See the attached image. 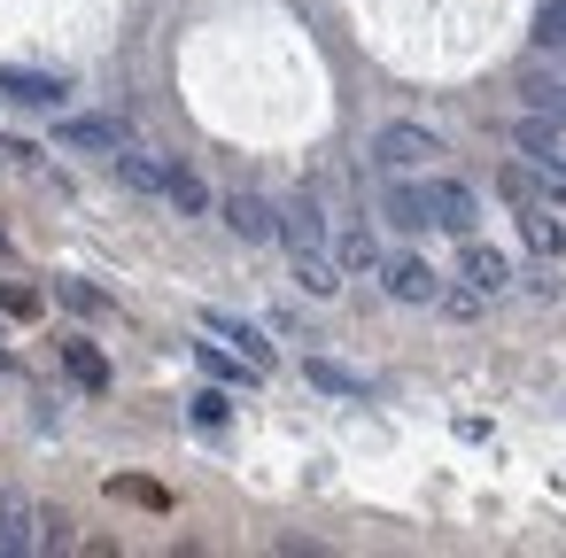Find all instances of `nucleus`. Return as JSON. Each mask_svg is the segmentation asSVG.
Returning a JSON list of instances; mask_svg holds the SVG:
<instances>
[{
  "mask_svg": "<svg viewBox=\"0 0 566 558\" xmlns=\"http://www.w3.org/2000/svg\"><path fill=\"white\" fill-rule=\"evenodd\" d=\"M55 140H63V148H102V156H117V148H133V125H125V117H63Z\"/></svg>",
  "mask_w": 566,
  "mask_h": 558,
  "instance_id": "20e7f679",
  "label": "nucleus"
},
{
  "mask_svg": "<svg viewBox=\"0 0 566 558\" xmlns=\"http://www.w3.org/2000/svg\"><path fill=\"white\" fill-rule=\"evenodd\" d=\"M388 295H396V303H442V280H434L419 256H396V264H388Z\"/></svg>",
  "mask_w": 566,
  "mask_h": 558,
  "instance_id": "1a4fd4ad",
  "label": "nucleus"
},
{
  "mask_svg": "<svg viewBox=\"0 0 566 558\" xmlns=\"http://www.w3.org/2000/svg\"><path fill=\"white\" fill-rule=\"evenodd\" d=\"M0 94L9 102H32V109H55L71 94V78H48V71H0Z\"/></svg>",
  "mask_w": 566,
  "mask_h": 558,
  "instance_id": "6e6552de",
  "label": "nucleus"
},
{
  "mask_svg": "<svg viewBox=\"0 0 566 558\" xmlns=\"http://www.w3.org/2000/svg\"><path fill=\"white\" fill-rule=\"evenodd\" d=\"M63 357H71V372H78V388H109V365H102V349H94V341H71Z\"/></svg>",
  "mask_w": 566,
  "mask_h": 558,
  "instance_id": "f3484780",
  "label": "nucleus"
},
{
  "mask_svg": "<svg viewBox=\"0 0 566 558\" xmlns=\"http://www.w3.org/2000/svg\"><path fill=\"white\" fill-rule=\"evenodd\" d=\"M0 365H9V357H0Z\"/></svg>",
  "mask_w": 566,
  "mask_h": 558,
  "instance_id": "b1692460",
  "label": "nucleus"
},
{
  "mask_svg": "<svg viewBox=\"0 0 566 558\" xmlns=\"http://www.w3.org/2000/svg\"><path fill=\"white\" fill-rule=\"evenodd\" d=\"M195 419H202V427H218V419H226V396H218V388H202V396H195Z\"/></svg>",
  "mask_w": 566,
  "mask_h": 558,
  "instance_id": "412c9836",
  "label": "nucleus"
},
{
  "mask_svg": "<svg viewBox=\"0 0 566 558\" xmlns=\"http://www.w3.org/2000/svg\"><path fill=\"white\" fill-rule=\"evenodd\" d=\"M504 287H512V264L465 233V295H504Z\"/></svg>",
  "mask_w": 566,
  "mask_h": 558,
  "instance_id": "0eeeda50",
  "label": "nucleus"
},
{
  "mask_svg": "<svg viewBox=\"0 0 566 558\" xmlns=\"http://www.w3.org/2000/svg\"><path fill=\"white\" fill-rule=\"evenodd\" d=\"M520 94H527V117H551V125H566V78H527Z\"/></svg>",
  "mask_w": 566,
  "mask_h": 558,
  "instance_id": "4468645a",
  "label": "nucleus"
},
{
  "mask_svg": "<svg viewBox=\"0 0 566 558\" xmlns=\"http://www.w3.org/2000/svg\"><path fill=\"white\" fill-rule=\"evenodd\" d=\"M202 326H210L218 341H233V349L249 357V372H272V341H264L249 318H233V310H202Z\"/></svg>",
  "mask_w": 566,
  "mask_h": 558,
  "instance_id": "423d86ee",
  "label": "nucleus"
},
{
  "mask_svg": "<svg viewBox=\"0 0 566 558\" xmlns=\"http://www.w3.org/2000/svg\"><path fill=\"white\" fill-rule=\"evenodd\" d=\"M272 233L287 241V256H295V249H326V218H318V202H295Z\"/></svg>",
  "mask_w": 566,
  "mask_h": 558,
  "instance_id": "9b49d317",
  "label": "nucleus"
},
{
  "mask_svg": "<svg viewBox=\"0 0 566 558\" xmlns=\"http://www.w3.org/2000/svg\"><path fill=\"white\" fill-rule=\"evenodd\" d=\"M303 380H311V388H326V396H365V380H357V372H342L334 357H303Z\"/></svg>",
  "mask_w": 566,
  "mask_h": 558,
  "instance_id": "ddd939ff",
  "label": "nucleus"
},
{
  "mask_svg": "<svg viewBox=\"0 0 566 558\" xmlns=\"http://www.w3.org/2000/svg\"><path fill=\"white\" fill-rule=\"evenodd\" d=\"M388 225H403V233H427V210H419V187H388Z\"/></svg>",
  "mask_w": 566,
  "mask_h": 558,
  "instance_id": "dca6fc26",
  "label": "nucleus"
},
{
  "mask_svg": "<svg viewBox=\"0 0 566 558\" xmlns=\"http://www.w3.org/2000/svg\"><path fill=\"white\" fill-rule=\"evenodd\" d=\"M520 225H527V241H535L543 256H558V249H566V225H558V210H551V202H520Z\"/></svg>",
  "mask_w": 566,
  "mask_h": 558,
  "instance_id": "f8f14e48",
  "label": "nucleus"
},
{
  "mask_svg": "<svg viewBox=\"0 0 566 558\" xmlns=\"http://www.w3.org/2000/svg\"><path fill=\"white\" fill-rule=\"evenodd\" d=\"M380 264V249H373V233L357 225V233H342V272H373Z\"/></svg>",
  "mask_w": 566,
  "mask_h": 558,
  "instance_id": "6ab92c4d",
  "label": "nucleus"
},
{
  "mask_svg": "<svg viewBox=\"0 0 566 558\" xmlns=\"http://www.w3.org/2000/svg\"><path fill=\"white\" fill-rule=\"evenodd\" d=\"M543 55H551V63H558V71H566V40H551V48H543Z\"/></svg>",
  "mask_w": 566,
  "mask_h": 558,
  "instance_id": "4be33fe9",
  "label": "nucleus"
},
{
  "mask_svg": "<svg viewBox=\"0 0 566 558\" xmlns=\"http://www.w3.org/2000/svg\"><path fill=\"white\" fill-rule=\"evenodd\" d=\"M512 148H520L527 164H543V171L558 179V156H566V125H551V117H520V133H512Z\"/></svg>",
  "mask_w": 566,
  "mask_h": 558,
  "instance_id": "39448f33",
  "label": "nucleus"
},
{
  "mask_svg": "<svg viewBox=\"0 0 566 558\" xmlns=\"http://www.w3.org/2000/svg\"><path fill=\"white\" fill-rule=\"evenodd\" d=\"M419 210H427V225H442V233H473V218H481V202H473V187H458V179H427L419 187Z\"/></svg>",
  "mask_w": 566,
  "mask_h": 558,
  "instance_id": "f03ea898",
  "label": "nucleus"
},
{
  "mask_svg": "<svg viewBox=\"0 0 566 558\" xmlns=\"http://www.w3.org/2000/svg\"><path fill=\"white\" fill-rule=\"evenodd\" d=\"M558 179H566V156H558Z\"/></svg>",
  "mask_w": 566,
  "mask_h": 558,
  "instance_id": "5701e85b",
  "label": "nucleus"
},
{
  "mask_svg": "<svg viewBox=\"0 0 566 558\" xmlns=\"http://www.w3.org/2000/svg\"><path fill=\"white\" fill-rule=\"evenodd\" d=\"M40 504L32 496H0V558H24V550H40Z\"/></svg>",
  "mask_w": 566,
  "mask_h": 558,
  "instance_id": "7ed1b4c3",
  "label": "nucleus"
},
{
  "mask_svg": "<svg viewBox=\"0 0 566 558\" xmlns=\"http://www.w3.org/2000/svg\"><path fill=\"white\" fill-rule=\"evenodd\" d=\"M295 280H303L311 295H334V287H342V272L326 264V249H295Z\"/></svg>",
  "mask_w": 566,
  "mask_h": 558,
  "instance_id": "2eb2a0df",
  "label": "nucleus"
},
{
  "mask_svg": "<svg viewBox=\"0 0 566 558\" xmlns=\"http://www.w3.org/2000/svg\"><path fill=\"white\" fill-rule=\"evenodd\" d=\"M226 225H233L241 241H272V225H280V218H272V202H264V194H226Z\"/></svg>",
  "mask_w": 566,
  "mask_h": 558,
  "instance_id": "9d476101",
  "label": "nucleus"
},
{
  "mask_svg": "<svg viewBox=\"0 0 566 558\" xmlns=\"http://www.w3.org/2000/svg\"><path fill=\"white\" fill-rule=\"evenodd\" d=\"M434 156H442V140H434L427 125H380V133H373V164L396 171V179H403V171H427Z\"/></svg>",
  "mask_w": 566,
  "mask_h": 558,
  "instance_id": "f257e3e1",
  "label": "nucleus"
},
{
  "mask_svg": "<svg viewBox=\"0 0 566 558\" xmlns=\"http://www.w3.org/2000/svg\"><path fill=\"white\" fill-rule=\"evenodd\" d=\"M566 40V0H543V17H535V48Z\"/></svg>",
  "mask_w": 566,
  "mask_h": 558,
  "instance_id": "aec40b11",
  "label": "nucleus"
},
{
  "mask_svg": "<svg viewBox=\"0 0 566 558\" xmlns=\"http://www.w3.org/2000/svg\"><path fill=\"white\" fill-rule=\"evenodd\" d=\"M164 194H171L179 210H202V202H210V187H202L195 171H164Z\"/></svg>",
  "mask_w": 566,
  "mask_h": 558,
  "instance_id": "a211bd4d",
  "label": "nucleus"
}]
</instances>
